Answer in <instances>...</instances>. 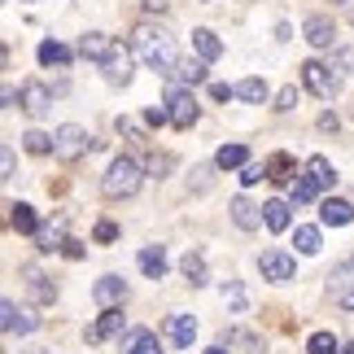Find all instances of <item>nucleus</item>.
Segmentation results:
<instances>
[{
    "instance_id": "31",
    "label": "nucleus",
    "mask_w": 354,
    "mask_h": 354,
    "mask_svg": "<svg viewBox=\"0 0 354 354\" xmlns=\"http://www.w3.org/2000/svg\"><path fill=\"white\" fill-rule=\"evenodd\" d=\"M180 267H184V276L193 280V284H206V263H201V254H193V250H188Z\"/></svg>"
},
{
    "instance_id": "44",
    "label": "nucleus",
    "mask_w": 354,
    "mask_h": 354,
    "mask_svg": "<svg viewBox=\"0 0 354 354\" xmlns=\"http://www.w3.org/2000/svg\"><path fill=\"white\" fill-rule=\"evenodd\" d=\"M118 131H122V136H131V140H145V136H140V127H136L131 118H118Z\"/></svg>"
},
{
    "instance_id": "48",
    "label": "nucleus",
    "mask_w": 354,
    "mask_h": 354,
    "mask_svg": "<svg viewBox=\"0 0 354 354\" xmlns=\"http://www.w3.org/2000/svg\"><path fill=\"white\" fill-rule=\"evenodd\" d=\"M145 9L149 13H162V9H167V0H145Z\"/></svg>"
},
{
    "instance_id": "21",
    "label": "nucleus",
    "mask_w": 354,
    "mask_h": 354,
    "mask_svg": "<svg viewBox=\"0 0 354 354\" xmlns=\"http://www.w3.org/2000/svg\"><path fill=\"white\" fill-rule=\"evenodd\" d=\"M263 223H267V232H284L289 227V201H267L263 206Z\"/></svg>"
},
{
    "instance_id": "50",
    "label": "nucleus",
    "mask_w": 354,
    "mask_h": 354,
    "mask_svg": "<svg viewBox=\"0 0 354 354\" xmlns=\"http://www.w3.org/2000/svg\"><path fill=\"white\" fill-rule=\"evenodd\" d=\"M342 354H354V342H350V346H342Z\"/></svg>"
},
{
    "instance_id": "47",
    "label": "nucleus",
    "mask_w": 354,
    "mask_h": 354,
    "mask_svg": "<svg viewBox=\"0 0 354 354\" xmlns=\"http://www.w3.org/2000/svg\"><path fill=\"white\" fill-rule=\"evenodd\" d=\"M319 127L324 131H337V114H319Z\"/></svg>"
},
{
    "instance_id": "45",
    "label": "nucleus",
    "mask_w": 354,
    "mask_h": 354,
    "mask_svg": "<svg viewBox=\"0 0 354 354\" xmlns=\"http://www.w3.org/2000/svg\"><path fill=\"white\" fill-rule=\"evenodd\" d=\"M337 66H342V71H350V75H354V48H342V53H337Z\"/></svg>"
},
{
    "instance_id": "16",
    "label": "nucleus",
    "mask_w": 354,
    "mask_h": 354,
    "mask_svg": "<svg viewBox=\"0 0 354 354\" xmlns=\"http://www.w3.org/2000/svg\"><path fill=\"white\" fill-rule=\"evenodd\" d=\"M105 84H114V88H127L131 84V57H127V53H114V57L110 62H105Z\"/></svg>"
},
{
    "instance_id": "37",
    "label": "nucleus",
    "mask_w": 354,
    "mask_h": 354,
    "mask_svg": "<svg viewBox=\"0 0 354 354\" xmlns=\"http://www.w3.org/2000/svg\"><path fill=\"white\" fill-rule=\"evenodd\" d=\"M263 175H267V167H254V162H245V167H241V184L250 188V184H258V180H263Z\"/></svg>"
},
{
    "instance_id": "34",
    "label": "nucleus",
    "mask_w": 354,
    "mask_h": 354,
    "mask_svg": "<svg viewBox=\"0 0 354 354\" xmlns=\"http://www.w3.org/2000/svg\"><path fill=\"white\" fill-rule=\"evenodd\" d=\"M306 350H310V354H337L342 346H337V337H333V333H315V337L306 342Z\"/></svg>"
},
{
    "instance_id": "28",
    "label": "nucleus",
    "mask_w": 354,
    "mask_h": 354,
    "mask_svg": "<svg viewBox=\"0 0 354 354\" xmlns=\"http://www.w3.org/2000/svg\"><path fill=\"white\" fill-rule=\"evenodd\" d=\"M22 276H26V289L35 293V302H53V289L44 284V276H39L35 267H22Z\"/></svg>"
},
{
    "instance_id": "15",
    "label": "nucleus",
    "mask_w": 354,
    "mask_h": 354,
    "mask_svg": "<svg viewBox=\"0 0 354 354\" xmlns=\"http://www.w3.org/2000/svg\"><path fill=\"white\" fill-rule=\"evenodd\" d=\"M201 79H206V62H180V66H175V71L167 75V84L171 88H184V84H201Z\"/></svg>"
},
{
    "instance_id": "11",
    "label": "nucleus",
    "mask_w": 354,
    "mask_h": 354,
    "mask_svg": "<svg viewBox=\"0 0 354 354\" xmlns=\"http://www.w3.org/2000/svg\"><path fill=\"white\" fill-rule=\"evenodd\" d=\"M122 354H162V342L149 328H131L122 337Z\"/></svg>"
},
{
    "instance_id": "35",
    "label": "nucleus",
    "mask_w": 354,
    "mask_h": 354,
    "mask_svg": "<svg viewBox=\"0 0 354 354\" xmlns=\"http://www.w3.org/2000/svg\"><path fill=\"white\" fill-rule=\"evenodd\" d=\"M315 193H319V188H315V184H310V180H306V175H302V180H293V188H289V197L297 201V206H302V201H315Z\"/></svg>"
},
{
    "instance_id": "23",
    "label": "nucleus",
    "mask_w": 354,
    "mask_h": 354,
    "mask_svg": "<svg viewBox=\"0 0 354 354\" xmlns=\"http://www.w3.org/2000/svg\"><path fill=\"white\" fill-rule=\"evenodd\" d=\"M193 48H197V57H201V62H214V57L223 53L219 35H214V31H206V26H201V31H193Z\"/></svg>"
},
{
    "instance_id": "46",
    "label": "nucleus",
    "mask_w": 354,
    "mask_h": 354,
    "mask_svg": "<svg viewBox=\"0 0 354 354\" xmlns=\"http://www.w3.org/2000/svg\"><path fill=\"white\" fill-rule=\"evenodd\" d=\"M62 254H66V258H84V245H79V241H66Z\"/></svg>"
},
{
    "instance_id": "24",
    "label": "nucleus",
    "mask_w": 354,
    "mask_h": 354,
    "mask_svg": "<svg viewBox=\"0 0 354 354\" xmlns=\"http://www.w3.org/2000/svg\"><path fill=\"white\" fill-rule=\"evenodd\" d=\"M245 158H250L245 145H223L219 153H214V167H219V171H236V167H245Z\"/></svg>"
},
{
    "instance_id": "43",
    "label": "nucleus",
    "mask_w": 354,
    "mask_h": 354,
    "mask_svg": "<svg viewBox=\"0 0 354 354\" xmlns=\"http://www.w3.org/2000/svg\"><path fill=\"white\" fill-rule=\"evenodd\" d=\"M210 97H214V101H232V97H236V88H227V84H210Z\"/></svg>"
},
{
    "instance_id": "17",
    "label": "nucleus",
    "mask_w": 354,
    "mask_h": 354,
    "mask_svg": "<svg viewBox=\"0 0 354 354\" xmlns=\"http://www.w3.org/2000/svg\"><path fill=\"white\" fill-rule=\"evenodd\" d=\"M167 333H171L175 346L188 350V346H193V337H197V319H193V315H171V319H167Z\"/></svg>"
},
{
    "instance_id": "12",
    "label": "nucleus",
    "mask_w": 354,
    "mask_h": 354,
    "mask_svg": "<svg viewBox=\"0 0 354 354\" xmlns=\"http://www.w3.org/2000/svg\"><path fill=\"white\" fill-rule=\"evenodd\" d=\"M319 219L328 223V227H346V223H354V206H350V201H342V197H328L319 206Z\"/></svg>"
},
{
    "instance_id": "42",
    "label": "nucleus",
    "mask_w": 354,
    "mask_h": 354,
    "mask_svg": "<svg viewBox=\"0 0 354 354\" xmlns=\"http://www.w3.org/2000/svg\"><path fill=\"white\" fill-rule=\"evenodd\" d=\"M92 236H97V241L105 245V241H114V236H118V227H114L110 219H105V223H97V232H92Z\"/></svg>"
},
{
    "instance_id": "10",
    "label": "nucleus",
    "mask_w": 354,
    "mask_h": 354,
    "mask_svg": "<svg viewBox=\"0 0 354 354\" xmlns=\"http://www.w3.org/2000/svg\"><path fill=\"white\" fill-rule=\"evenodd\" d=\"M48 105H53V92L44 84H35V79H31V84H22V110L31 114V118H44Z\"/></svg>"
},
{
    "instance_id": "39",
    "label": "nucleus",
    "mask_w": 354,
    "mask_h": 354,
    "mask_svg": "<svg viewBox=\"0 0 354 354\" xmlns=\"http://www.w3.org/2000/svg\"><path fill=\"white\" fill-rule=\"evenodd\" d=\"M145 122H149V127H162V122H171V110H162V105H149V110H145Z\"/></svg>"
},
{
    "instance_id": "6",
    "label": "nucleus",
    "mask_w": 354,
    "mask_h": 354,
    "mask_svg": "<svg viewBox=\"0 0 354 354\" xmlns=\"http://www.w3.org/2000/svg\"><path fill=\"white\" fill-rule=\"evenodd\" d=\"M258 271H263V280H271V284H284V280H293V271H297V263L284 250H267L263 258H258Z\"/></svg>"
},
{
    "instance_id": "29",
    "label": "nucleus",
    "mask_w": 354,
    "mask_h": 354,
    "mask_svg": "<svg viewBox=\"0 0 354 354\" xmlns=\"http://www.w3.org/2000/svg\"><path fill=\"white\" fill-rule=\"evenodd\" d=\"M35 245H39V254H53V250H66V236H62V227H44V232H35Z\"/></svg>"
},
{
    "instance_id": "8",
    "label": "nucleus",
    "mask_w": 354,
    "mask_h": 354,
    "mask_svg": "<svg viewBox=\"0 0 354 354\" xmlns=\"http://www.w3.org/2000/svg\"><path fill=\"white\" fill-rule=\"evenodd\" d=\"M114 53H118V44H114L110 35H101V31H88L84 39H79V57H88V62H101L105 66Z\"/></svg>"
},
{
    "instance_id": "4",
    "label": "nucleus",
    "mask_w": 354,
    "mask_h": 354,
    "mask_svg": "<svg viewBox=\"0 0 354 354\" xmlns=\"http://www.w3.org/2000/svg\"><path fill=\"white\" fill-rule=\"evenodd\" d=\"M302 84L315 92L319 101H333L337 88H342V75H337L333 66H324V62H306V66H302Z\"/></svg>"
},
{
    "instance_id": "1",
    "label": "nucleus",
    "mask_w": 354,
    "mask_h": 354,
    "mask_svg": "<svg viewBox=\"0 0 354 354\" xmlns=\"http://www.w3.org/2000/svg\"><path fill=\"white\" fill-rule=\"evenodd\" d=\"M136 57H140L153 75H171L175 66H180V57H175V39L162 31V26H153V22L136 26Z\"/></svg>"
},
{
    "instance_id": "13",
    "label": "nucleus",
    "mask_w": 354,
    "mask_h": 354,
    "mask_svg": "<svg viewBox=\"0 0 354 354\" xmlns=\"http://www.w3.org/2000/svg\"><path fill=\"white\" fill-rule=\"evenodd\" d=\"M306 44L310 48H333V22L324 18V13H315V18H306Z\"/></svg>"
},
{
    "instance_id": "14",
    "label": "nucleus",
    "mask_w": 354,
    "mask_h": 354,
    "mask_svg": "<svg viewBox=\"0 0 354 354\" xmlns=\"http://www.w3.org/2000/svg\"><path fill=\"white\" fill-rule=\"evenodd\" d=\"M92 297H97L101 306H114L127 297V280H118V276H101L97 280V289H92Z\"/></svg>"
},
{
    "instance_id": "3",
    "label": "nucleus",
    "mask_w": 354,
    "mask_h": 354,
    "mask_svg": "<svg viewBox=\"0 0 354 354\" xmlns=\"http://www.w3.org/2000/svg\"><path fill=\"white\" fill-rule=\"evenodd\" d=\"M53 140H57V149H53V153H57L62 162H75V158H84L88 149H97V140H92L84 127H75V122L57 127V131H53Z\"/></svg>"
},
{
    "instance_id": "5",
    "label": "nucleus",
    "mask_w": 354,
    "mask_h": 354,
    "mask_svg": "<svg viewBox=\"0 0 354 354\" xmlns=\"http://www.w3.org/2000/svg\"><path fill=\"white\" fill-rule=\"evenodd\" d=\"M167 110H171V127H180V131H188L201 118L197 97H193V92H184V88H171L167 92Z\"/></svg>"
},
{
    "instance_id": "18",
    "label": "nucleus",
    "mask_w": 354,
    "mask_h": 354,
    "mask_svg": "<svg viewBox=\"0 0 354 354\" xmlns=\"http://www.w3.org/2000/svg\"><path fill=\"white\" fill-rule=\"evenodd\" d=\"M232 223L245 227V232H254V227L263 223V214H258V206H254L250 197H232Z\"/></svg>"
},
{
    "instance_id": "41",
    "label": "nucleus",
    "mask_w": 354,
    "mask_h": 354,
    "mask_svg": "<svg viewBox=\"0 0 354 354\" xmlns=\"http://www.w3.org/2000/svg\"><path fill=\"white\" fill-rule=\"evenodd\" d=\"M0 175H5V180H13V149H9V145L0 149Z\"/></svg>"
},
{
    "instance_id": "49",
    "label": "nucleus",
    "mask_w": 354,
    "mask_h": 354,
    "mask_svg": "<svg viewBox=\"0 0 354 354\" xmlns=\"http://www.w3.org/2000/svg\"><path fill=\"white\" fill-rule=\"evenodd\" d=\"M206 354H227V350H223V346H214V350H206Z\"/></svg>"
},
{
    "instance_id": "38",
    "label": "nucleus",
    "mask_w": 354,
    "mask_h": 354,
    "mask_svg": "<svg viewBox=\"0 0 354 354\" xmlns=\"http://www.w3.org/2000/svg\"><path fill=\"white\" fill-rule=\"evenodd\" d=\"M293 105H297V88H280L276 92V110L284 114V110H293Z\"/></svg>"
},
{
    "instance_id": "33",
    "label": "nucleus",
    "mask_w": 354,
    "mask_h": 354,
    "mask_svg": "<svg viewBox=\"0 0 354 354\" xmlns=\"http://www.w3.org/2000/svg\"><path fill=\"white\" fill-rule=\"evenodd\" d=\"M293 245H297L302 254H319V227H297Z\"/></svg>"
},
{
    "instance_id": "27",
    "label": "nucleus",
    "mask_w": 354,
    "mask_h": 354,
    "mask_svg": "<svg viewBox=\"0 0 354 354\" xmlns=\"http://www.w3.org/2000/svg\"><path fill=\"white\" fill-rule=\"evenodd\" d=\"M236 97L250 101V105H263L267 101V84L263 79H245V84H236Z\"/></svg>"
},
{
    "instance_id": "40",
    "label": "nucleus",
    "mask_w": 354,
    "mask_h": 354,
    "mask_svg": "<svg viewBox=\"0 0 354 354\" xmlns=\"http://www.w3.org/2000/svg\"><path fill=\"white\" fill-rule=\"evenodd\" d=\"M171 171V158L167 153H153V158H149V175H167Z\"/></svg>"
},
{
    "instance_id": "30",
    "label": "nucleus",
    "mask_w": 354,
    "mask_h": 354,
    "mask_svg": "<svg viewBox=\"0 0 354 354\" xmlns=\"http://www.w3.org/2000/svg\"><path fill=\"white\" fill-rule=\"evenodd\" d=\"M22 145H26V153H53V149H57V140H53V136H44V131H26Z\"/></svg>"
},
{
    "instance_id": "19",
    "label": "nucleus",
    "mask_w": 354,
    "mask_h": 354,
    "mask_svg": "<svg viewBox=\"0 0 354 354\" xmlns=\"http://www.w3.org/2000/svg\"><path fill=\"white\" fill-rule=\"evenodd\" d=\"M9 223L18 227L22 236H35V232H39V214H35L31 206H26V201H18V206H9Z\"/></svg>"
},
{
    "instance_id": "22",
    "label": "nucleus",
    "mask_w": 354,
    "mask_h": 354,
    "mask_svg": "<svg viewBox=\"0 0 354 354\" xmlns=\"http://www.w3.org/2000/svg\"><path fill=\"white\" fill-rule=\"evenodd\" d=\"M306 180L315 184V188H333V180H337V175H333V162L315 153V158L306 162Z\"/></svg>"
},
{
    "instance_id": "32",
    "label": "nucleus",
    "mask_w": 354,
    "mask_h": 354,
    "mask_svg": "<svg viewBox=\"0 0 354 354\" xmlns=\"http://www.w3.org/2000/svg\"><path fill=\"white\" fill-rule=\"evenodd\" d=\"M328 284H333L337 293H342L346 284H354V258H346L342 267H333V271H328Z\"/></svg>"
},
{
    "instance_id": "9",
    "label": "nucleus",
    "mask_w": 354,
    "mask_h": 354,
    "mask_svg": "<svg viewBox=\"0 0 354 354\" xmlns=\"http://www.w3.org/2000/svg\"><path fill=\"white\" fill-rule=\"evenodd\" d=\"M114 333H122V310L105 306V310H101V319L88 328V346H101V342H110Z\"/></svg>"
},
{
    "instance_id": "26",
    "label": "nucleus",
    "mask_w": 354,
    "mask_h": 354,
    "mask_svg": "<svg viewBox=\"0 0 354 354\" xmlns=\"http://www.w3.org/2000/svg\"><path fill=\"white\" fill-rule=\"evenodd\" d=\"M267 180L271 184H289L293 180V158L289 153H276V158L267 162Z\"/></svg>"
},
{
    "instance_id": "7",
    "label": "nucleus",
    "mask_w": 354,
    "mask_h": 354,
    "mask_svg": "<svg viewBox=\"0 0 354 354\" xmlns=\"http://www.w3.org/2000/svg\"><path fill=\"white\" fill-rule=\"evenodd\" d=\"M0 324H5L9 337H13V333L22 337V333H35V328H39V319L31 315V310H22L18 302H0Z\"/></svg>"
},
{
    "instance_id": "25",
    "label": "nucleus",
    "mask_w": 354,
    "mask_h": 354,
    "mask_svg": "<svg viewBox=\"0 0 354 354\" xmlns=\"http://www.w3.org/2000/svg\"><path fill=\"white\" fill-rule=\"evenodd\" d=\"M39 66H71V48L57 44V39H44L39 44Z\"/></svg>"
},
{
    "instance_id": "2",
    "label": "nucleus",
    "mask_w": 354,
    "mask_h": 354,
    "mask_svg": "<svg viewBox=\"0 0 354 354\" xmlns=\"http://www.w3.org/2000/svg\"><path fill=\"white\" fill-rule=\"evenodd\" d=\"M145 180V171H140V162L136 158H114L110 162V171H105V180H101V193L105 197H136V188H140Z\"/></svg>"
},
{
    "instance_id": "36",
    "label": "nucleus",
    "mask_w": 354,
    "mask_h": 354,
    "mask_svg": "<svg viewBox=\"0 0 354 354\" xmlns=\"http://www.w3.org/2000/svg\"><path fill=\"white\" fill-rule=\"evenodd\" d=\"M223 302L232 306V310H245V289H241L236 280H227V284H223Z\"/></svg>"
},
{
    "instance_id": "20",
    "label": "nucleus",
    "mask_w": 354,
    "mask_h": 354,
    "mask_svg": "<svg viewBox=\"0 0 354 354\" xmlns=\"http://www.w3.org/2000/svg\"><path fill=\"white\" fill-rule=\"evenodd\" d=\"M140 271H145L149 280H162V276H167V254H162V245L140 250Z\"/></svg>"
}]
</instances>
